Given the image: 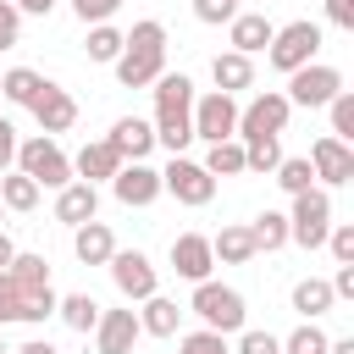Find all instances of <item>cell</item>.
<instances>
[{"label": "cell", "instance_id": "cell-3", "mask_svg": "<svg viewBox=\"0 0 354 354\" xmlns=\"http://www.w3.org/2000/svg\"><path fill=\"white\" fill-rule=\"evenodd\" d=\"M188 310L199 315V326H210V332H221V337H232V332L249 326V304H243V293L227 288V282H194Z\"/></svg>", "mask_w": 354, "mask_h": 354}, {"label": "cell", "instance_id": "cell-34", "mask_svg": "<svg viewBox=\"0 0 354 354\" xmlns=\"http://www.w3.org/2000/svg\"><path fill=\"white\" fill-rule=\"evenodd\" d=\"M277 160H282V138H249L243 144V171H277Z\"/></svg>", "mask_w": 354, "mask_h": 354}, {"label": "cell", "instance_id": "cell-2", "mask_svg": "<svg viewBox=\"0 0 354 354\" xmlns=\"http://www.w3.org/2000/svg\"><path fill=\"white\" fill-rule=\"evenodd\" d=\"M111 66H116V83L122 88H149L166 72V28L155 17L133 22V33H122V55Z\"/></svg>", "mask_w": 354, "mask_h": 354}, {"label": "cell", "instance_id": "cell-10", "mask_svg": "<svg viewBox=\"0 0 354 354\" xmlns=\"http://www.w3.org/2000/svg\"><path fill=\"white\" fill-rule=\"evenodd\" d=\"M160 194H171L177 205H210L216 199V177L199 166V160H188V155H171L166 160V171H160Z\"/></svg>", "mask_w": 354, "mask_h": 354}, {"label": "cell", "instance_id": "cell-49", "mask_svg": "<svg viewBox=\"0 0 354 354\" xmlns=\"http://www.w3.org/2000/svg\"><path fill=\"white\" fill-rule=\"evenodd\" d=\"M11 260H17V243H11V238H6V232H0V271H6V266H11Z\"/></svg>", "mask_w": 354, "mask_h": 354}, {"label": "cell", "instance_id": "cell-9", "mask_svg": "<svg viewBox=\"0 0 354 354\" xmlns=\"http://www.w3.org/2000/svg\"><path fill=\"white\" fill-rule=\"evenodd\" d=\"M288 116H293V105H288V94H282V88L254 94V100L238 111V144H249V138H282Z\"/></svg>", "mask_w": 354, "mask_h": 354}, {"label": "cell", "instance_id": "cell-29", "mask_svg": "<svg viewBox=\"0 0 354 354\" xmlns=\"http://www.w3.org/2000/svg\"><path fill=\"white\" fill-rule=\"evenodd\" d=\"M249 238H254V249H282L288 243V210H260L254 221H249Z\"/></svg>", "mask_w": 354, "mask_h": 354}, {"label": "cell", "instance_id": "cell-16", "mask_svg": "<svg viewBox=\"0 0 354 354\" xmlns=\"http://www.w3.org/2000/svg\"><path fill=\"white\" fill-rule=\"evenodd\" d=\"M171 271H177L183 282H210V271H216L210 238H205V232H177V238H171Z\"/></svg>", "mask_w": 354, "mask_h": 354}, {"label": "cell", "instance_id": "cell-38", "mask_svg": "<svg viewBox=\"0 0 354 354\" xmlns=\"http://www.w3.org/2000/svg\"><path fill=\"white\" fill-rule=\"evenodd\" d=\"M326 116H332V138L354 144V94H348V88H343V94L326 105Z\"/></svg>", "mask_w": 354, "mask_h": 354}, {"label": "cell", "instance_id": "cell-15", "mask_svg": "<svg viewBox=\"0 0 354 354\" xmlns=\"http://www.w3.org/2000/svg\"><path fill=\"white\" fill-rule=\"evenodd\" d=\"M28 111H33V122H39L44 138H55V133H66V127L77 122V100H72L61 83H50V77H44V88H39V100H33Z\"/></svg>", "mask_w": 354, "mask_h": 354}, {"label": "cell", "instance_id": "cell-4", "mask_svg": "<svg viewBox=\"0 0 354 354\" xmlns=\"http://www.w3.org/2000/svg\"><path fill=\"white\" fill-rule=\"evenodd\" d=\"M17 171L22 177H33L39 188H66L72 183V155L55 144V138H44V133H33V138H22L17 144Z\"/></svg>", "mask_w": 354, "mask_h": 354}, {"label": "cell", "instance_id": "cell-47", "mask_svg": "<svg viewBox=\"0 0 354 354\" xmlns=\"http://www.w3.org/2000/svg\"><path fill=\"white\" fill-rule=\"evenodd\" d=\"M11 6H17V11H28V17H50L61 0H11Z\"/></svg>", "mask_w": 354, "mask_h": 354}, {"label": "cell", "instance_id": "cell-33", "mask_svg": "<svg viewBox=\"0 0 354 354\" xmlns=\"http://www.w3.org/2000/svg\"><path fill=\"white\" fill-rule=\"evenodd\" d=\"M88 61H100V66H111L116 55H122V28H111V22H100V28H88Z\"/></svg>", "mask_w": 354, "mask_h": 354}, {"label": "cell", "instance_id": "cell-44", "mask_svg": "<svg viewBox=\"0 0 354 354\" xmlns=\"http://www.w3.org/2000/svg\"><path fill=\"white\" fill-rule=\"evenodd\" d=\"M17 144H22V138H17L11 116H0V171H11V166H17Z\"/></svg>", "mask_w": 354, "mask_h": 354}, {"label": "cell", "instance_id": "cell-24", "mask_svg": "<svg viewBox=\"0 0 354 354\" xmlns=\"http://www.w3.org/2000/svg\"><path fill=\"white\" fill-rule=\"evenodd\" d=\"M210 77H216V88H221V94L254 88V61H249V55H238V50H221V55L210 61Z\"/></svg>", "mask_w": 354, "mask_h": 354}, {"label": "cell", "instance_id": "cell-31", "mask_svg": "<svg viewBox=\"0 0 354 354\" xmlns=\"http://www.w3.org/2000/svg\"><path fill=\"white\" fill-rule=\"evenodd\" d=\"M199 166H205L210 177H238V171H243V144H238V138H221V144H210V155H205Z\"/></svg>", "mask_w": 354, "mask_h": 354}, {"label": "cell", "instance_id": "cell-19", "mask_svg": "<svg viewBox=\"0 0 354 354\" xmlns=\"http://www.w3.org/2000/svg\"><path fill=\"white\" fill-rule=\"evenodd\" d=\"M105 144H111L122 160H144V155L155 149V127H149L144 116H116L111 133H105Z\"/></svg>", "mask_w": 354, "mask_h": 354}, {"label": "cell", "instance_id": "cell-41", "mask_svg": "<svg viewBox=\"0 0 354 354\" xmlns=\"http://www.w3.org/2000/svg\"><path fill=\"white\" fill-rule=\"evenodd\" d=\"M326 249H332V260H337V266H354V221H332Z\"/></svg>", "mask_w": 354, "mask_h": 354}, {"label": "cell", "instance_id": "cell-32", "mask_svg": "<svg viewBox=\"0 0 354 354\" xmlns=\"http://www.w3.org/2000/svg\"><path fill=\"white\" fill-rule=\"evenodd\" d=\"M271 177L282 183V194H304V188H315V171H310V160H304V155H282Z\"/></svg>", "mask_w": 354, "mask_h": 354}, {"label": "cell", "instance_id": "cell-18", "mask_svg": "<svg viewBox=\"0 0 354 354\" xmlns=\"http://www.w3.org/2000/svg\"><path fill=\"white\" fill-rule=\"evenodd\" d=\"M271 33H277V22H271L266 11H238V17L227 22V44H232L238 55H260V50L271 44Z\"/></svg>", "mask_w": 354, "mask_h": 354}, {"label": "cell", "instance_id": "cell-17", "mask_svg": "<svg viewBox=\"0 0 354 354\" xmlns=\"http://www.w3.org/2000/svg\"><path fill=\"white\" fill-rule=\"evenodd\" d=\"M138 337H144L138 310H100V321H94V348L100 354H133Z\"/></svg>", "mask_w": 354, "mask_h": 354}, {"label": "cell", "instance_id": "cell-20", "mask_svg": "<svg viewBox=\"0 0 354 354\" xmlns=\"http://www.w3.org/2000/svg\"><path fill=\"white\" fill-rule=\"evenodd\" d=\"M116 171H122V155H116L105 138L83 144V149L72 155V177H77V183H94V188H100V183H111Z\"/></svg>", "mask_w": 354, "mask_h": 354}, {"label": "cell", "instance_id": "cell-48", "mask_svg": "<svg viewBox=\"0 0 354 354\" xmlns=\"http://www.w3.org/2000/svg\"><path fill=\"white\" fill-rule=\"evenodd\" d=\"M11 354H61V348H55L50 337H28V343H22V348H11Z\"/></svg>", "mask_w": 354, "mask_h": 354}, {"label": "cell", "instance_id": "cell-7", "mask_svg": "<svg viewBox=\"0 0 354 354\" xmlns=\"http://www.w3.org/2000/svg\"><path fill=\"white\" fill-rule=\"evenodd\" d=\"M288 105H304V111H326L337 94H343V72L337 66H326V61H310V66H299V72H288Z\"/></svg>", "mask_w": 354, "mask_h": 354}, {"label": "cell", "instance_id": "cell-42", "mask_svg": "<svg viewBox=\"0 0 354 354\" xmlns=\"http://www.w3.org/2000/svg\"><path fill=\"white\" fill-rule=\"evenodd\" d=\"M194 17H199V22H210V28H221V22H232V17H238V0H194Z\"/></svg>", "mask_w": 354, "mask_h": 354}, {"label": "cell", "instance_id": "cell-35", "mask_svg": "<svg viewBox=\"0 0 354 354\" xmlns=\"http://www.w3.org/2000/svg\"><path fill=\"white\" fill-rule=\"evenodd\" d=\"M6 271H11V282H22V288H50V260H44V254H22V249H17V260H11Z\"/></svg>", "mask_w": 354, "mask_h": 354}, {"label": "cell", "instance_id": "cell-40", "mask_svg": "<svg viewBox=\"0 0 354 354\" xmlns=\"http://www.w3.org/2000/svg\"><path fill=\"white\" fill-rule=\"evenodd\" d=\"M122 11V0H72V17L83 22V28H100V22H111Z\"/></svg>", "mask_w": 354, "mask_h": 354}, {"label": "cell", "instance_id": "cell-6", "mask_svg": "<svg viewBox=\"0 0 354 354\" xmlns=\"http://www.w3.org/2000/svg\"><path fill=\"white\" fill-rule=\"evenodd\" d=\"M315 55H321V22H310V17H299V22L277 28V33H271V44H266L271 72H299V66H310Z\"/></svg>", "mask_w": 354, "mask_h": 354}, {"label": "cell", "instance_id": "cell-26", "mask_svg": "<svg viewBox=\"0 0 354 354\" xmlns=\"http://www.w3.org/2000/svg\"><path fill=\"white\" fill-rule=\"evenodd\" d=\"M337 299H332V282L326 277H304V282H293V310L304 315V321H315V315H326Z\"/></svg>", "mask_w": 354, "mask_h": 354}, {"label": "cell", "instance_id": "cell-39", "mask_svg": "<svg viewBox=\"0 0 354 354\" xmlns=\"http://www.w3.org/2000/svg\"><path fill=\"white\" fill-rule=\"evenodd\" d=\"M232 354H282V337L277 332H260V326H243Z\"/></svg>", "mask_w": 354, "mask_h": 354}, {"label": "cell", "instance_id": "cell-14", "mask_svg": "<svg viewBox=\"0 0 354 354\" xmlns=\"http://www.w3.org/2000/svg\"><path fill=\"white\" fill-rule=\"evenodd\" d=\"M111 194H116L127 210H144V205L160 199V171H155L149 160H122V171L111 177Z\"/></svg>", "mask_w": 354, "mask_h": 354}, {"label": "cell", "instance_id": "cell-5", "mask_svg": "<svg viewBox=\"0 0 354 354\" xmlns=\"http://www.w3.org/2000/svg\"><path fill=\"white\" fill-rule=\"evenodd\" d=\"M326 232H332V194H326V188H304V194H293V210H288V243H299V249H326Z\"/></svg>", "mask_w": 354, "mask_h": 354}, {"label": "cell", "instance_id": "cell-22", "mask_svg": "<svg viewBox=\"0 0 354 354\" xmlns=\"http://www.w3.org/2000/svg\"><path fill=\"white\" fill-rule=\"evenodd\" d=\"M72 254L83 260V266H105L111 254H116V238H111V227L94 216V221H83V227H72Z\"/></svg>", "mask_w": 354, "mask_h": 354}, {"label": "cell", "instance_id": "cell-28", "mask_svg": "<svg viewBox=\"0 0 354 354\" xmlns=\"http://www.w3.org/2000/svg\"><path fill=\"white\" fill-rule=\"evenodd\" d=\"M39 194H44V188H39L33 177H22V171H0V205H6V210L22 216V210L39 205Z\"/></svg>", "mask_w": 354, "mask_h": 354}, {"label": "cell", "instance_id": "cell-51", "mask_svg": "<svg viewBox=\"0 0 354 354\" xmlns=\"http://www.w3.org/2000/svg\"><path fill=\"white\" fill-rule=\"evenodd\" d=\"M0 354H11V348H6V337H0Z\"/></svg>", "mask_w": 354, "mask_h": 354}, {"label": "cell", "instance_id": "cell-36", "mask_svg": "<svg viewBox=\"0 0 354 354\" xmlns=\"http://www.w3.org/2000/svg\"><path fill=\"white\" fill-rule=\"evenodd\" d=\"M326 343H332V337H326L315 321H304V326H293V332L282 337V354H326Z\"/></svg>", "mask_w": 354, "mask_h": 354}, {"label": "cell", "instance_id": "cell-50", "mask_svg": "<svg viewBox=\"0 0 354 354\" xmlns=\"http://www.w3.org/2000/svg\"><path fill=\"white\" fill-rule=\"evenodd\" d=\"M326 354H354V337H332V343H326Z\"/></svg>", "mask_w": 354, "mask_h": 354}, {"label": "cell", "instance_id": "cell-43", "mask_svg": "<svg viewBox=\"0 0 354 354\" xmlns=\"http://www.w3.org/2000/svg\"><path fill=\"white\" fill-rule=\"evenodd\" d=\"M17 39H22V11L0 0V50H17Z\"/></svg>", "mask_w": 354, "mask_h": 354}, {"label": "cell", "instance_id": "cell-52", "mask_svg": "<svg viewBox=\"0 0 354 354\" xmlns=\"http://www.w3.org/2000/svg\"><path fill=\"white\" fill-rule=\"evenodd\" d=\"M0 216H6V205H0Z\"/></svg>", "mask_w": 354, "mask_h": 354}, {"label": "cell", "instance_id": "cell-12", "mask_svg": "<svg viewBox=\"0 0 354 354\" xmlns=\"http://www.w3.org/2000/svg\"><path fill=\"white\" fill-rule=\"evenodd\" d=\"M105 266H111V282L122 288V299H138V304H144L149 293H160V277H155V260H149L144 249H116V254H111Z\"/></svg>", "mask_w": 354, "mask_h": 354}, {"label": "cell", "instance_id": "cell-46", "mask_svg": "<svg viewBox=\"0 0 354 354\" xmlns=\"http://www.w3.org/2000/svg\"><path fill=\"white\" fill-rule=\"evenodd\" d=\"M332 299H354V266H337V277H332Z\"/></svg>", "mask_w": 354, "mask_h": 354}, {"label": "cell", "instance_id": "cell-25", "mask_svg": "<svg viewBox=\"0 0 354 354\" xmlns=\"http://www.w3.org/2000/svg\"><path fill=\"white\" fill-rule=\"evenodd\" d=\"M210 254L221 260V266H249L260 249H254V238H249V227H221L216 238H210Z\"/></svg>", "mask_w": 354, "mask_h": 354}, {"label": "cell", "instance_id": "cell-30", "mask_svg": "<svg viewBox=\"0 0 354 354\" xmlns=\"http://www.w3.org/2000/svg\"><path fill=\"white\" fill-rule=\"evenodd\" d=\"M39 88H44V77H39L33 66H11V72L0 77V94H6L11 105H33V100H39Z\"/></svg>", "mask_w": 354, "mask_h": 354}, {"label": "cell", "instance_id": "cell-13", "mask_svg": "<svg viewBox=\"0 0 354 354\" xmlns=\"http://www.w3.org/2000/svg\"><path fill=\"white\" fill-rule=\"evenodd\" d=\"M304 160H310V171H315V188H343V183H354V149H348L343 138H332V133H321Z\"/></svg>", "mask_w": 354, "mask_h": 354}, {"label": "cell", "instance_id": "cell-45", "mask_svg": "<svg viewBox=\"0 0 354 354\" xmlns=\"http://www.w3.org/2000/svg\"><path fill=\"white\" fill-rule=\"evenodd\" d=\"M326 22L343 28V33H354V0H326Z\"/></svg>", "mask_w": 354, "mask_h": 354}, {"label": "cell", "instance_id": "cell-1", "mask_svg": "<svg viewBox=\"0 0 354 354\" xmlns=\"http://www.w3.org/2000/svg\"><path fill=\"white\" fill-rule=\"evenodd\" d=\"M155 144L183 155L194 144V77L188 72H160L155 77Z\"/></svg>", "mask_w": 354, "mask_h": 354}, {"label": "cell", "instance_id": "cell-8", "mask_svg": "<svg viewBox=\"0 0 354 354\" xmlns=\"http://www.w3.org/2000/svg\"><path fill=\"white\" fill-rule=\"evenodd\" d=\"M55 304H61L55 288H22V282H11V271H0V326H11V321L39 326L55 315Z\"/></svg>", "mask_w": 354, "mask_h": 354}, {"label": "cell", "instance_id": "cell-11", "mask_svg": "<svg viewBox=\"0 0 354 354\" xmlns=\"http://www.w3.org/2000/svg\"><path fill=\"white\" fill-rule=\"evenodd\" d=\"M194 138L205 144H221V138H238V100L210 88V94H194Z\"/></svg>", "mask_w": 354, "mask_h": 354}, {"label": "cell", "instance_id": "cell-21", "mask_svg": "<svg viewBox=\"0 0 354 354\" xmlns=\"http://www.w3.org/2000/svg\"><path fill=\"white\" fill-rule=\"evenodd\" d=\"M94 216H100V188L72 177V183L55 194V221H66V227H83V221H94Z\"/></svg>", "mask_w": 354, "mask_h": 354}, {"label": "cell", "instance_id": "cell-23", "mask_svg": "<svg viewBox=\"0 0 354 354\" xmlns=\"http://www.w3.org/2000/svg\"><path fill=\"white\" fill-rule=\"evenodd\" d=\"M177 326H183V304L166 299V293H149L144 310H138V332H149V337H177Z\"/></svg>", "mask_w": 354, "mask_h": 354}, {"label": "cell", "instance_id": "cell-27", "mask_svg": "<svg viewBox=\"0 0 354 354\" xmlns=\"http://www.w3.org/2000/svg\"><path fill=\"white\" fill-rule=\"evenodd\" d=\"M100 310H105V304H100L94 293H66V299L55 304V315H61V321H66L72 332H94V321H100Z\"/></svg>", "mask_w": 354, "mask_h": 354}, {"label": "cell", "instance_id": "cell-37", "mask_svg": "<svg viewBox=\"0 0 354 354\" xmlns=\"http://www.w3.org/2000/svg\"><path fill=\"white\" fill-rule=\"evenodd\" d=\"M177 354H232V343L221 332H210V326H194V332L177 337Z\"/></svg>", "mask_w": 354, "mask_h": 354}]
</instances>
